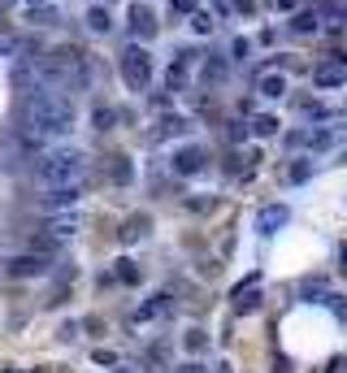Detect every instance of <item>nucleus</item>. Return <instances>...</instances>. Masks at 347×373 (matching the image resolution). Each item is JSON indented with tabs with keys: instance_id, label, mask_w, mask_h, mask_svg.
Masks as SVG:
<instances>
[{
	"instance_id": "nucleus-37",
	"label": "nucleus",
	"mask_w": 347,
	"mask_h": 373,
	"mask_svg": "<svg viewBox=\"0 0 347 373\" xmlns=\"http://www.w3.org/2000/svg\"><path fill=\"white\" fill-rule=\"evenodd\" d=\"M217 373H230V365H217Z\"/></svg>"
},
{
	"instance_id": "nucleus-2",
	"label": "nucleus",
	"mask_w": 347,
	"mask_h": 373,
	"mask_svg": "<svg viewBox=\"0 0 347 373\" xmlns=\"http://www.w3.org/2000/svg\"><path fill=\"white\" fill-rule=\"evenodd\" d=\"M91 161L82 156L78 148H44V156L35 161V183L48 187H82Z\"/></svg>"
},
{
	"instance_id": "nucleus-33",
	"label": "nucleus",
	"mask_w": 347,
	"mask_h": 373,
	"mask_svg": "<svg viewBox=\"0 0 347 373\" xmlns=\"http://www.w3.org/2000/svg\"><path fill=\"white\" fill-rule=\"evenodd\" d=\"M178 373H208V369H204V365H183Z\"/></svg>"
},
{
	"instance_id": "nucleus-26",
	"label": "nucleus",
	"mask_w": 347,
	"mask_h": 373,
	"mask_svg": "<svg viewBox=\"0 0 347 373\" xmlns=\"http://www.w3.org/2000/svg\"><path fill=\"white\" fill-rule=\"evenodd\" d=\"M91 361H96V365H109V369H113V365H118V352H109V347H96V352H91Z\"/></svg>"
},
{
	"instance_id": "nucleus-24",
	"label": "nucleus",
	"mask_w": 347,
	"mask_h": 373,
	"mask_svg": "<svg viewBox=\"0 0 347 373\" xmlns=\"http://www.w3.org/2000/svg\"><path fill=\"white\" fill-rule=\"evenodd\" d=\"M30 22H35V26H53V22H57V9L35 5V9H30Z\"/></svg>"
},
{
	"instance_id": "nucleus-22",
	"label": "nucleus",
	"mask_w": 347,
	"mask_h": 373,
	"mask_svg": "<svg viewBox=\"0 0 347 373\" xmlns=\"http://www.w3.org/2000/svg\"><path fill=\"white\" fill-rule=\"evenodd\" d=\"M330 143H335V131H308V148H317V152H326Z\"/></svg>"
},
{
	"instance_id": "nucleus-19",
	"label": "nucleus",
	"mask_w": 347,
	"mask_h": 373,
	"mask_svg": "<svg viewBox=\"0 0 347 373\" xmlns=\"http://www.w3.org/2000/svg\"><path fill=\"white\" fill-rule=\"evenodd\" d=\"M87 26L96 30V35H105V30H113V18H109V9H100V5H96V9H87Z\"/></svg>"
},
{
	"instance_id": "nucleus-13",
	"label": "nucleus",
	"mask_w": 347,
	"mask_h": 373,
	"mask_svg": "<svg viewBox=\"0 0 347 373\" xmlns=\"http://www.w3.org/2000/svg\"><path fill=\"white\" fill-rule=\"evenodd\" d=\"M109 183H118V187L135 183V165H130L126 152H113V156H109Z\"/></svg>"
},
{
	"instance_id": "nucleus-32",
	"label": "nucleus",
	"mask_w": 347,
	"mask_h": 373,
	"mask_svg": "<svg viewBox=\"0 0 347 373\" xmlns=\"http://www.w3.org/2000/svg\"><path fill=\"white\" fill-rule=\"evenodd\" d=\"M339 269L347 273V243H339Z\"/></svg>"
},
{
	"instance_id": "nucleus-30",
	"label": "nucleus",
	"mask_w": 347,
	"mask_h": 373,
	"mask_svg": "<svg viewBox=\"0 0 347 373\" xmlns=\"http://www.w3.org/2000/svg\"><path fill=\"white\" fill-rule=\"evenodd\" d=\"M235 13H256V0H235Z\"/></svg>"
},
{
	"instance_id": "nucleus-29",
	"label": "nucleus",
	"mask_w": 347,
	"mask_h": 373,
	"mask_svg": "<svg viewBox=\"0 0 347 373\" xmlns=\"http://www.w3.org/2000/svg\"><path fill=\"white\" fill-rule=\"evenodd\" d=\"M195 5L200 0H174V13H195Z\"/></svg>"
},
{
	"instance_id": "nucleus-6",
	"label": "nucleus",
	"mask_w": 347,
	"mask_h": 373,
	"mask_svg": "<svg viewBox=\"0 0 347 373\" xmlns=\"http://www.w3.org/2000/svg\"><path fill=\"white\" fill-rule=\"evenodd\" d=\"M5 273H9V278H44V273H48V256H39V252L9 256V261H5Z\"/></svg>"
},
{
	"instance_id": "nucleus-5",
	"label": "nucleus",
	"mask_w": 347,
	"mask_h": 373,
	"mask_svg": "<svg viewBox=\"0 0 347 373\" xmlns=\"http://www.w3.org/2000/svg\"><path fill=\"white\" fill-rule=\"evenodd\" d=\"M126 26H130V35H135V39H152V35H157V13H152V5H143V0H130Z\"/></svg>"
},
{
	"instance_id": "nucleus-18",
	"label": "nucleus",
	"mask_w": 347,
	"mask_h": 373,
	"mask_svg": "<svg viewBox=\"0 0 347 373\" xmlns=\"http://www.w3.org/2000/svg\"><path fill=\"white\" fill-rule=\"evenodd\" d=\"M278 126H283V122H278L274 113H256V118H252V131H256L260 139H269V135H278Z\"/></svg>"
},
{
	"instance_id": "nucleus-14",
	"label": "nucleus",
	"mask_w": 347,
	"mask_h": 373,
	"mask_svg": "<svg viewBox=\"0 0 347 373\" xmlns=\"http://www.w3.org/2000/svg\"><path fill=\"white\" fill-rule=\"evenodd\" d=\"M82 196V187H48L44 191V208H74Z\"/></svg>"
},
{
	"instance_id": "nucleus-27",
	"label": "nucleus",
	"mask_w": 347,
	"mask_h": 373,
	"mask_svg": "<svg viewBox=\"0 0 347 373\" xmlns=\"http://www.w3.org/2000/svg\"><path fill=\"white\" fill-rule=\"evenodd\" d=\"M187 347H191V352H204V347H208L204 330H191V334H187Z\"/></svg>"
},
{
	"instance_id": "nucleus-1",
	"label": "nucleus",
	"mask_w": 347,
	"mask_h": 373,
	"mask_svg": "<svg viewBox=\"0 0 347 373\" xmlns=\"http://www.w3.org/2000/svg\"><path fill=\"white\" fill-rule=\"evenodd\" d=\"M70 131H74V104L57 87H39L22 109V139L30 148H39V143H53Z\"/></svg>"
},
{
	"instance_id": "nucleus-11",
	"label": "nucleus",
	"mask_w": 347,
	"mask_h": 373,
	"mask_svg": "<svg viewBox=\"0 0 347 373\" xmlns=\"http://www.w3.org/2000/svg\"><path fill=\"white\" fill-rule=\"evenodd\" d=\"M256 91L265 95V100H283L287 95V74L283 70H260L256 74Z\"/></svg>"
},
{
	"instance_id": "nucleus-36",
	"label": "nucleus",
	"mask_w": 347,
	"mask_h": 373,
	"mask_svg": "<svg viewBox=\"0 0 347 373\" xmlns=\"http://www.w3.org/2000/svg\"><path fill=\"white\" fill-rule=\"evenodd\" d=\"M9 5H13V0H0V13H5V9H9Z\"/></svg>"
},
{
	"instance_id": "nucleus-28",
	"label": "nucleus",
	"mask_w": 347,
	"mask_h": 373,
	"mask_svg": "<svg viewBox=\"0 0 347 373\" xmlns=\"http://www.w3.org/2000/svg\"><path fill=\"white\" fill-rule=\"evenodd\" d=\"M230 139L243 143V139H247V126H243V122H230Z\"/></svg>"
},
{
	"instance_id": "nucleus-7",
	"label": "nucleus",
	"mask_w": 347,
	"mask_h": 373,
	"mask_svg": "<svg viewBox=\"0 0 347 373\" xmlns=\"http://www.w3.org/2000/svg\"><path fill=\"white\" fill-rule=\"evenodd\" d=\"M148 235H152V217H148V213H130V217L118 226V243H126V248L143 243Z\"/></svg>"
},
{
	"instance_id": "nucleus-35",
	"label": "nucleus",
	"mask_w": 347,
	"mask_h": 373,
	"mask_svg": "<svg viewBox=\"0 0 347 373\" xmlns=\"http://www.w3.org/2000/svg\"><path fill=\"white\" fill-rule=\"evenodd\" d=\"M109 373H135V369H118V365H113V369H109Z\"/></svg>"
},
{
	"instance_id": "nucleus-16",
	"label": "nucleus",
	"mask_w": 347,
	"mask_h": 373,
	"mask_svg": "<svg viewBox=\"0 0 347 373\" xmlns=\"http://www.w3.org/2000/svg\"><path fill=\"white\" fill-rule=\"evenodd\" d=\"M312 30H317V9L291 13V35H312Z\"/></svg>"
},
{
	"instance_id": "nucleus-12",
	"label": "nucleus",
	"mask_w": 347,
	"mask_h": 373,
	"mask_svg": "<svg viewBox=\"0 0 347 373\" xmlns=\"http://www.w3.org/2000/svg\"><path fill=\"white\" fill-rule=\"evenodd\" d=\"M317 18L326 22L330 35H339V30L347 26V5H343V0H321V5H317Z\"/></svg>"
},
{
	"instance_id": "nucleus-34",
	"label": "nucleus",
	"mask_w": 347,
	"mask_h": 373,
	"mask_svg": "<svg viewBox=\"0 0 347 373\" xmlns=\"http://www.w3.org/2000/svg\"><path fill=\"white\" fill-rule=\"evenodd\" d=\"M274 373H291V365H283V361H278V369Z\"/></svg>"
},
{
	"instance_id": "nucleus-31",
	"label": "nucleus",
	"mask_w": 347,
	"mask_h": 373,
	"mask_svg": "<svg viewBox=\"0 0 347 373\" xmlns=\"http://www.w3.org/2000/svg\"><path fill=\"white\" fill-rule=\"evenodd\" d=\"M269 5H274V9H283V13H291V9H295V0H269Z\"/></svg>"
},
{
	"instance_id": "nucleus-39",
	"label": "nucleus",
	"mask_w": 347,
	"mask_h": 373,
	"mask_svg": "<svg viewBox=\"0 0 347 373\" xmlns=\"http://www.w3.org/2000/svg\"><path fill=\"white\" fill-rule=\"evenodd\" d=\"M35 5H39V0H35Z\"/></svg>"
},
{
	"instance_id": "nucleus-9",
	"label": "nucleus",
	"mask_w": 347,
	"mask_h": 373,
	"mask_svg": "<svg viewBox=\"0 0 347 373\" xmlns=\"http://www.w3.org/2000/svg\"><path fill=\"white\" fill-rule=\"evenodd\" d=\"M39 230H44V235H53L57 243H65L70 235H78V213H57V217H44Z\"/></svg>"
},
{
	"instance_id": "nucleus-17",
	"label": "nucleus",
	"mask_w": 347,
	"mask_h": 373,
	"mask_svg": "<svg viewBox=\"0 0 347 373\" xmlns=\"http://www.w3.org/2000/svg\"><path fill=\"white\" fill-rule=\"evenodd\" d=\"M170 313V295H157L152 304H143L139 313H135V321H157V317H165Z\"/></svg>"
},
{
	"instance_id": "nucleus-21",
	"label": "nucleus",
	"mask_w": 347,
	"mask_h": 373,
	"mask_svg": "<svg viewBox=\"0 0 347 373\" xmlns=\"http://www.w3.org/2000/svg\"><path fill=\"white\" fill-rule=\"evenodd\" d=\"M213 26H217V22H213L208 13H200V9L191 13V30H195V35H213Z\"/></svg>"
},
{
	"instance_id": "nucleus-8",
	"label": "nucleus",
	"mask_w": 347,
	"mask_h": 373,
	"mask_svg": "<svg viewBox=\"0 0 347 373\" xmlns=\"http://www.w3.org/2000/svg\"><path fill=\"white\" fill-rule=\"evenodd\" d=\"M312 78H317V87H321V91L343 87V83H347V57H330V61H321Z\"/></svg>"
},
{
	"instance_id": "nucleus-3",
	"label": "nucleus",
	"mask_w": 347,
	"mask_h": 373,
	"mask_svg": "<svg viewBox=\"0 0 347 373\" xmlns=\"http://www.w3.org/2000/svg\"><path fill=\"white\" fill-rule=\"evenodd\" d=\"M122 78L130 91H148V83H152V57H148V48H126L122 53Z\"/></svg>"
},
{
	"instance_id": "nucleus-23",
	"label": "nucleus",
	"mask_w": 347,
	"mask_h": 373,
	"mask_svg": "<svg viewBox=\"0 0 347 373\" xmlns=\"http://www.w3.org/2000/svg\"><path fill=\"white\" fill-rule=\"evenodd\" d=\"M113 122H118V113H113V109H96V118H91L96 131H113Z\"/></svg>"
},
{
	"instance_id": "nucleus-38",
	"label": "nucleus",
	"mask_w": 347,
	"mask_h": 373,
	"mask_svg": "<svg viewBox=\"0 0 347 373\" xmlns=\"http://www.w3.org/2000/svg\"><path fill=\"white\" fill-rule=\"evenodd\" d=\"M0 373H13V369H0Z\"/></svg>"
},
{
	"instance_id": "nucleus-4",
	"label": "nucleus",
	"mask_w": 347,
	"mask_h": 373,
	"mask_svg": "<svg viewBox=\"0 0 347 373\" xmlns=\"http://www.w3.org/2000/svg\"><path fill=\"white\" fill-rule=\"evenodd\" d=\"M204 165H208V152L200 148V143H183V148H174V156H170V170H174L178 178L200 174Z\"/></svg>"
},
{
	"instance_id": "nucleus-15",
	"label": "nucleus",
	"mask_w": 347,
	"mask_h": 373,
	"mask_svg": "<svg viewBox=\"0 0 347 373\" xmlns=\"http://www.w3.org/2000/svg\"><path fill=\"white\" fill-rule=\"evenodd\" d=\"M187 118H165L157 131H148V143H161V139H174V135H187Z\"/></svg>"
},
{
	"instance_id": "nucleus-10",
	"label": "nucleus",
	"mask_w": 347,
	"mask_h": 373,
	"mask_svg": "<svg viewBox=\"0 0 347 373\" xmlns=\"http://www.w3.org/2000/svg\"><path fill=\"white\" fill-rule=\"evenodd\" d=\"M287 221H291L287 204H269V208H260V213H256V230H260V235H278Z\"/></svg>"
},
{
	"instance_id": "nucleus-20",
	"label": "nucleus",
	"mask_w": 347,
	"mask_h": 373,
	"mask_svg": "<svg viewBox=\"0 0 347 373\" xmlns=\"http://www.w3.org/2000/svg\"><path fill=\"white\" fill-rule=\"evenodd\" d=\"M118 265V282H126V286H139V265L130 261V256H122V261H113Z\"/></svg>"
},
{
	"instance_id": "nucleus-25",
	"label": "nucleus",
	"mask_w": 347,
	"mask_h": 373,
	"mask_svg": "<svg viewBox=\"0 0 347 373\" xmlns=\"http://www.w3.org/2000/svg\"><path fill=\"white\" fill-rule=\"evenodd\" d=\"M204 78H208V83H222V78H226V61H217V57H213L208 66H204Z\"/></svg>"
}]
</instances>
